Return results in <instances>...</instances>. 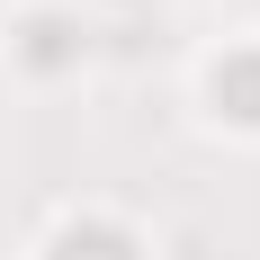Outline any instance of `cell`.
Masks as SVG:
<instances>
[{
	"label": "cell",
	"instance_id": "2",
	"mask_svg": "<svg viewBox=\"0 0 260 260\" xmlns=\"http://www.w3.org/2000/svg\"><path fill=\"white\" fill-rule=\"evenodd\" d=\"M207 90H215V108H224V117H242V126H260V54H224Z\"/></svg>",
	"mask_w": 260,
	"mask_h": 260
},
{
	"label": "cell",
	"instance_id": "3",
	"mask_svg": "<svg viewBox=\"0 0 260 260\" xmlns=\"http://www.w3.org/2000/svg\"><path fill=\"white\" fill-rule=\"evenodd\" d=\"M18 54L36 63V72H63V63L81 54V27H72V18H27V36H18Z\"/></svg>",
	"mask_w": 260,
	"mask_h": 260
},
{
	"label": "cell",
	"instance_id": "1",
	"mask_svg": "<svg viewBox=\"0 0 260 260\" xmlns=\"http://www.w3.org/2000/svg\"><path fill=\"white\" fill-rule=\"evenodd\" d=\"M45 260H135V234H126V224H108V215H81V224L54 234Z\"/></svg>",
	"mask_w": 260,
	"mask_h": 260
}]
</instances>
